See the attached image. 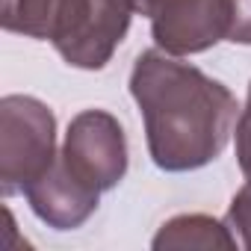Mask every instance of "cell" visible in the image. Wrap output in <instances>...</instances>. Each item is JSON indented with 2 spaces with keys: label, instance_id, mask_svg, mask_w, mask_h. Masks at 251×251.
I'll list each match as a JSON object with an SVG mask.
<instances>
[{
  "label": "cell",
  "instance_id": "cell-9",
  "mask_svg": "<svg viewBox=\"0 0 251 251\" xmlns=\"http://www.w3.org/2000/svg\"><path fill=\"white\" fill-rule=\"evenodd\" d=\"M227 225L239 236V245L251 251V180H245L242 189L233 195L227 207Z\"/></svg>",
  "mask_w": 251,
  "mask_h": 251
},
{
  "label": "cell",
  "instance_id": "cell-8",
  "mask_svg": "<svg viewBox=\"0 0 251 251\" xmlns=\"http://www.w3.org/2000/svg\"><path fill=\"white\" fill-rule=\"evenodd\" d=\"M53 9H56V0H3L0 24H3L6 33L48 42L50 24H53Z\"/></svg>",
  "mask_w": 251,
  "mask_h": 251
},
{
  "label": "cell",
  "instance_id": "cell-5",
  "mask_svg": "<svg viewBox=\"0 0 251 251\" xmlns=\"http://www.w3.org/2000/svg\"><path fill=\"white\" fill-rule=\"evenodd\" d=\"M151 18V36L169 56L210 50L227 39V0H139Z\"/></svg>",
  "mask_w": 251,
  "mask_h": 251
},
{
  "label": "cell",
  "instance_id": "cell-10",
  "mask_svg": "<svg viewBox=\"0 0 251 251\" xmlns=\"http://www.w3.org/2000/svg\"><path fill=\"white\" fill-rule=\"evenodd\" d=\"M236 163L245 180H251V86H248V98L245 106L236 118Z\"/></svg>",
  "mask_w": 251,
  "mask_h": 251
},
{
  "label": "cell",
  "instance_id": "cell-3",
  "mask_svg": "<svg viewBox=\"0 0 251 251\" xmlns=\"http://www.w3.org/2000/svg\"><path fill=\"white\" fill-rule=\"evenodd\" d=\"M133 15H139V0H56L48 42L68 65L100 71L124 42Z\"/></svg>",
  "mask_w": 251,
  "mask_h": 251
},
{
  "label": "cell",
  "instance_id": "cell-2",
  "mask_svg": "<svg viewBox=\"0 0 251 251\" xmlns=\"http://www.w3.org/2000/svg\"><path fill=\"white\" fill-rule=\"evenodd\" d=\"M56 154V118L50 106L30 95H6L0 100V192L24 195L42 180Z\"/></svg>",
  "mask_w": 251,
  "mask_h": 251
},
{
  "label": "cell",
  "instance_id": "cell-11",
  "mask_svg": "<svg viewBox=\"0 0 251 251\" xmlns=\"http://www.w3.org/2000/svg\"><path fill=\"white\" fill-rule=\"evenodd\" d=\"M227 42L251 45V0H227Z\"/></svg>",
  "mask_w": 251,
  "mask_h": 251
},
{
  "label": "cell",
  "instance_id": "cell-7",
  "mask_svg": "<svg viewBox=\"0 0 251 251\" xmlns=\"http://www.w3.org/2000/svg\"><path fill=\"white\" fill-rule=\"evenodd\" d=\"M157 251H183V248H201V251H213V248H236V236L230 233V225L192 213V216H175L169 219L160 233L151 242Z\"/></svg>",
  "mask_w": 251,
  "mask_h": 251
},
{
  "label": "cell",
  "instance_id": "cell-1",
  "mask_svg": "<svg viewBox=\"0 0 251 251\" xmlns=\"http://www.w3.org/2000/svg\"><path fill=\"white\" fill-rule=\"evenodd\" d=\"M148 151L163 172H195L230 142L236 98L227 86L163 50H145L130 71Z\"/></svg>",
  "mask_w": 251,
  "mask_h": 251
},
{
  "label": "cell",
  "instance_id": "cell-6",
  "mask_svg": "<svg viewBox=\"0 0 251 251\" xmlns=\"http://www.w3.org/2000/svg\"><path fill=\"white\" fill-rule=\"evenodd\" d=\"M27 201H30V210L53 230H74V227H83L89 222V216L98 210V201L100 195L86 189L83 183H77L65 166L56 160L53 169L36 180L27 192Z\"/></svg>",
  "mask_w": 251,
  "mask_h": 251
},
{
  "label": "cell",
  "instance_id": "cell-4",
  "mask_svg": "<svg viewBox=\"0 0 251 251\" xmlns=\"http://www.w3.org/2000/svg\"><path fill=\"white\" fill-rule=\"evenodd\" d=\"M59 163L92 192H109L127 175V139L124 127L106 109H83L71 118Z\"/></svg>",
  "mask_w": 251,
  "mask_h": 251
}]
</instances>
